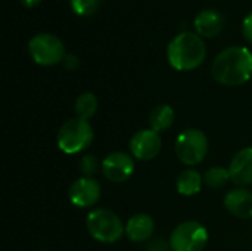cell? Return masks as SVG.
I'll list each match as a JSON object with an SVG mask.
<instances>
[{"instance_id":"obj_1","label":"cell","mask_w":252,"mask_h":251,"mask_svg":"<svg viewBox=\"0 0 252 251\" xmlns=\"http://www.w3.org/2000/svg\"><path fill=\"white\" fill-rule=\"evenodd\" d=\"M213 78L224 86H241L252 77V52L244 46L221 50L213 61Z\"/></svg>"},{"instance_id":"obj_2","label":"cell","mask_w":252,"mask_h":251,"mask_svg":"<svg viewBox=\"0 0 252 251\" xmlns=\"http://www.w3.org/2000/svg\"><path fill=\"white\" fill-rule=\"evenodd\" d=\"M207 56V47L198 33L183 31L177 34L167 47L170 65L177 71L196 70Z\"/></svg>"},{"instance_id":"obj_3","label":"cell","mask_w":252,"mask_h":251,"mask_svg":"<svg viewBox=\"0 0 252 251\" xmlns=\"http://www.w3.org/2000/svg\"><path fill=\"white\" fill-rule=\"evenodd\" d=\"M86 228L93 240L103 244H114L126 234V225L118 215L108 209L92 210L86 217Z\"/></svg>"},{"instance_id":"obj_4","label":"cell","mask_w":252,"mask_h":251,"mask_svg":"<svg viewBox=\"0 0 252 251\" xmlns=\"http://www.w3.org/2000/svg\"><path fill=\"white\" fill-rule=\"evenodd\" d=\"M94 138L93 127L81 118L65 121L58 132V146L63 154H78L90 146Z\"/></svg>"},{"instance_id":"obj_5","label":"cell","mask_w":252,"mask_h":251,"mask_svg":"<svg viewBox=\"0 0 252 251\" xmlns=\"http://www.w3.org/2000/svg\"><path fill=\"white\" fill-rule=\"evenodd\" d=\"M208 138L199 129H186L176 139V155L186 166H198L208 154Z\"/></svg>"},{"instance_id":"obj_6","label":"cell","mask_w":252,"mask_h":251,"mask_svg":"<svg viewBox=\"0 0 252 251\" xmlns=\"http://www.w3.org/2000/svg\"><path fill=\"white\" fill-rule=\"evenodd\" d=\"M28 53L31 59L43 67H52L63 61L65 47L62 40L50 33L35 34L28 41Z\"/></svg>"},{"instance_id":"obj_7","label":"cell","mask_w":252,"mask_h":251,"mask_svg":"<svg viewBox=\"0 0 252 251\" xmlns=\"http://www.w3.org/2000/svg\"><path fill=\"white\" fill-rule=\"evenodd\" d=\"M207 243L208 231L196 220H186L177 225L168 241L171 251H202Z\"/></svg>"},{"instance_id":"obj_8","label":"cell","mask_w":252,"mask_h":251,"mask_svg":"<svg viewBox=\"0 0 252 251\" xmlns=\"http://www.w3.org/2000/svg\"><path fill=\"white\" fill-rule=\"evenodd\" d=\"M102 195V189L97 180L93 178L81 176L75 179L68 191V198L72 206L78 209H89L93 207Z\"/></svg>"},{"instance_id":"obj_9","label":"cell","mask_w":252,"mask_h":251,"mask_svg":"<svg viewBox=\"0 0 252 251\" xmlns=\"http://www.w3.org/2000/svg\"><path fill=\"white\" fill-rule=\"evenodd\" d=\"M162 148V141L158 132L152 129H145L136 132L130 139V152L134 158L140 161L154 160Z\"/></svg>"},{"instance_id":"obj_10","label":"cell","mask_w":252,"mask_h":251,"mask_svg":"<svg viewBox=\"0 0 252 251\" xmlns=\"http://www.w3.org/2000/svg\"><path fill=\"white\" fill-rule=\"evenodd\" d=\"M134 172V160L126 152L115 151L102 160L103 176L114 183H123L131 178Z\"/></svg>"},{"instance_id":"obj_11","label":"cell","mask_w":252,"mask_h":251,"mask_svg":"<svg viewBox=\"0 0 252 251\" xmlns=\"http://www.w3.org/2000/svg\"><path fill=\"white\" fill-rule=\"evenodd\" d=\"M230 180L239 186L252 185V148H244L235 154L229 166Z\"/></svg>"},{"instance_id":"obj_12","label":"cell","mask_w":252,"mask_h":251,"mask_svg":"<svg viewBox=\"0 0 252 251\" xmlns=\"http://www.w3.org/2000/svg\"><path fill=\"white\" fill-rule=\"evenodd\" d=\"M224 207L238 219H252V192L244 188L229 191L224 197Z\"/></svg>"},{"instance_id":"obj_13","label":"cell","mask_w":252,"mask_h":251,"mask_svg":"<svg viewBox=\"0 0 252 251\" xmlns=\"http://www.w3.org/2000/svg\"><path fill=\"white\" fill-rule=\"evenodd\" d=\"M195 30L201 37H216L221 33L224 27V18L223 15L216 9H204L195 16Z\"/></svg>"},{"instance_id":"obj_14","label":"cell","mask_w":252,"mask_h":251,"mask_svg":"<svg viewBox=\"0 0 252 251\" xmlns=\"http://www.w3.org/2000/svg\"><path fill=\"white\" fill-rule=\"evenodd\" d=\"M154 231H155V222L146 213L134 215L126 223V235L133 243H145L151 240Z\"/></svg>"},{"instance_id":"obj_15","label":"cell","mask_w":252,"mask_h":251,"mask_svg":"<svg viewBox=\"0 0 252 251\" xmlns=\"http://www.w3.org/2000/svg\"><path fill=\"white\" fill-rule=\"evenodd\" d=\"M204 183V176L195 169H186L183 170L176 182L177 192L183 197H193L201 192Z\"/></svg>"},{"instance_id":"obj_16","label":"cell","mask_w":252,"mask_h":251,"mask_svg":"<svg viewBox=\"0 0 252 251\" xmlns=\"http://www.w3.org/2000/svg\"><path fill=\"white\" fill-rule=\"evenodd\" d=\"M174 109L167 105V104H161L158 107H155L151 114H149V126L152 130L161 133V132H165L168 130L173 123H174Z\"/></svg>"},{"instance_id":"obj_17","label":"cell","mask_w":252,"mask_h":251,"mask_svg":"<svg viewBox=\"0 0 252 251\" xmlns=\"http://www.w3.org/2000/svg\"><path fill=\"white\" fill-rule=\"evenodd\" d=\"M97 107H99L97 98L92 92H84V93L78 95V98L75 99V104H74L77 118H81L86 121H89L96 114Z\"/></svg>"},{"instance_id":"obj_18","label":"cell","mask_w":252,"mask_h":251,"mask_svg":"<svg viewBox=\"0 0 252 251\" xmlns=\"http://www.w3.org/2000/svg\"><path fill=\"white\" fill-rule=\"evenodd\" d=\"M229 180H230L229 169H224L221 166H214L208 169L204 175V183L211 189H220L226 186Z\"/></svg>"},{"instance_id":"obj_19","label":"cell","mask_w":252,"mask_h":251,"mask_svg":"<svg viewBox=\"0 0 252 251\" xmlns=\"http://www.w3.org/2000/svg\"><path fill=\"white\" fill-rule=\"evenodd\" d=\"M71 9L81 16H89L93 15L94 12L99 10L102 0H71L69 1Z\"/></svg>"},{"instance_id":"obj_20","label":"cell","mask_w":252,"mask_h":251,"mask_svg":"<svg viewBox=\"0 0 252 251\" xmlns=\"http://www.w3.org/2000/svg\"><path fill=\"white\" fill-rule=\"evenodd\" d=\"M99 170H102V163L93 154H86L80 160V172L86 178H92Z\"/></svg>"},{"instance_id":"obj_21","label":"cell","mask_w":252,"mask_h":251,"mask_svg":"<svg viewBox=\"0 0 252 251\" xmlns=\"http://www.w3.org/2000/svg\"><path fill=\"white\" fill-rule=\"evenodd\" d=\"M242 34H244V38L252 44V12L245 16L242 22Z\"/></svg>"},{"instance_id":"obj_22","label":"cell","mask_w":252,"mask_h":251,"mask_svg":"<svg viewBox=\"0 0 252 251\" xmlns=\"http://www.w3.org/2000/svg\"><path fill=\"white\" fill-rule=\"evenodd\" d=\"M63 67L65 68H68V70H77L78 68V65H80V61H78V58L75 56V55H72V53H68V55H65V58H63Z\"/></svg>"},{"instance_id":"obj_23","label":"cell","mask_w":252,"mask_h":251,"mask_svg":"<svg viewBox=\"0 0 252 251\" xmlns=\"http://www.w3.org/2000/svg\"><path fill=\"white\" fill-rule=\"evenodd\" d=\"M148 251H171V247H170V244L164 243L162 240H154L148 246Z\"/></svg>"},{"instance_id":"obj_24","label":"cell","mask_w":252,"mask_h":251,"mask_svg":"<svg viewBox=\"0 0 252 251\" xmlns=\"http://www.w3.org/2000/svg\"><path fill=\"white\" fill-rule=\"evenodd\" d=\"M25 7H35L41 0H19Z\"/></svg>"},{"instance_id":"obj_25","label":"cell","mask_w":252,"mask_h":251,"mask_svg":"<svg viewBox=\"0 0 252 251\" xmlns=\"http://www.w3.org/2000/svg\"><path fill=\"white\" fill-rule=\"evenodd\" d=\"M37 251H47V250H37Z\"/></svg>"}]
</instances>
